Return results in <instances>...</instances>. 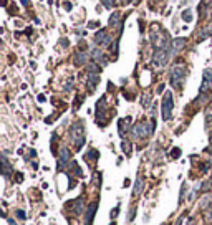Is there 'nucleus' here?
Instances as JSON below:
<instances>
[{
    "instance_id": "1",
    "label": "nucleus",
    "mask_w": 212,
    "mask_h": 225,
    "mask_svg": "<svg viewBox=\"0 0 212 225\" xmlns=\"http://www.w3.org/2000/svg\"><path fill=\"white\" fill-rule=\"evenodd\" d=\"M151 40H152V45H154V48H156V50L171 48V43H172V41H169L166 32H162L161 27H156V25L151 28Z\"/></svg>"
},
{
    "instance_id": "2",
    "label": "nucleus",
    "mask_w": 212,
    "mask_h": 225,
    "mask_svg": "<svg viewBox=\"0 0 212 225\" xmlns=\"http://www.w3.org/2000/svg\"><path fill=\"white\" fill-rule=\"evenodd\" d=\"M154 128H156V121H154V119H151V123L139 121V123L134 124V128H131V132L136 137H146V136H149V134H152Z\"/></svg>"
},
{
    "instance_id": "3",
    "label": "nucleus",
    "mask_w": 212,
    "mask_h": 225,
    "mask_svg": "<svg viewBox=\"0 0 212 225\" xmlns=\"http://www.w3.org/2000/svg\"><path fill=\"white\" fill-rule=\"evenodd\" d=\"M171 58V48H161V50H156L152 55V65L156 68H162L166 66V63L169 61Z\"/></svg>"
},
{
    "instance_id": "4",
    "label": "nucleus",
    "mask_w": 212,
    "mask_h": 225,
    "mask_svg": "<svg viewBox=\"0 0 212 225\" xmlns=\"http://www.w3.org/2000/svg\"><path fill=\"white\" fill-rule=\"evenodd\" d=\"M184 78H186V68H184V66H182V65L172 66V70H171V83H172V86L179 89L182 86Z\"/></svg>"
},
{
    "instance_id": "5",
    "label": "nucleus",
    "mask_w": 212,
    "mask_h": 225,
    "mask_svg": "<svg viewBox=\"0 0 212 225\" xmlns=\"http://www.w3.org/2000/svg\"><path fill=\"white\" fill-rule=\"evenodd\" d=\"M172 106H174V99H172V93L167 91L164 94V99H162V119L167 121L171 119V114H172Z\"/></svg>"
},
{
    "instance_id": "6",
    "label": "nucleus",
    "mask_w": 212,
    "mask_h": 225,
    "mask_svg": "<svg viewBox=\"0 0 212 225\" xmlns=\"http://www.w3.org/2000/svg\"><path fill=\"white\" fill-rule=\"evenodd\" d=\"M70 134H71V139L75 141V144H76V147H80L83 146V142H85V134H83V128L80 126L78 123L75 124L73 128H71V131H70Z\"/></svg>"
},
{
    "instance_id": "7",
    "label": "nucleus",
    "mask_w": 212,
    "mask_h": 225,
    "mask_svg": "<svg viewBox=\"0 0 212 225\" xmlns=\"http://www.w3.org/2000/svg\"><path fill=\"white\" fill-rule=\"evenodd\" d=\"M212 89V70H205L204 71V81H202L201 86V93H207Z\"/></svg>"
},
{
    "instance_id": "8",
    "label": "nucleus",
    "mask_w": 212,
    "mask_h": 225,
    "mask_svg": "<svg viewBox=\"0 0 212 225\" xmlns=\"http://www.w3.org/2000/svg\"><path fill=\"white\" fill-rule=\"evenodd\" d=\"M95 41H96V45H109L111 43V37L108 35L106 30H99L95 35Z\"/></svg>"
},
{
    "instance_id": "9",
    "label": "nucleus",
    "mask_w": 212,
    "mask_h": 225,
    "mask_svg": "<svg viewBox=\"0 0 212 225\" xmlns=\"http://www.w3.org/2000/svg\"><path fill=\"white\" fill-rule=\"evenodd\" d=\"M186 43H187L186 38H176V40H172V43H171V55H174V53H177V51H181L186 46Z\"/></svg>"
},
{
    "instance_id": "10",
    "label": "nucleus",
    "mask_w": 212,
    "mask_h": 225,
    "mask_svg": "<svg viewBox=\"0 0 212 225\" xmlns=\"http://www.w3.org/2000/svg\"><path fill=\"white\" fill-rule=\"evenodd\" d=\"M98 83H99V76H98V73H90V75H88V81H86V86H88L90 91H95V88L98 86Z\"/></svg>"
},
{
    "instance_id": "11",
    "label": "nucleus",
    "mask_w": 212,
    "mask_h": 225,
    "mask_svg": "<svg viewBox=\"0 0 212 225\" xmlns=\"http://www.w3.org/2000/svg\"><path fill=\"white\" fill-rule=\"evenodd\" d=\"M68 159H70V151L66 149V147H61V149H60V161H58V166L63 167L66 162H68Z\"/></svg>"
},
{
    "instance_id": "12",
    "label": "nucleus",
    "mask_w": 212,
    "mask_h": 225,
    "mask_svg": "<svg viewBox=\"0 0 212 225\" xmlns=\"http://www.w3.org/2000/svg\"><path fill=\"white\" fill-rule=\"evenodd\" d=\"M91 56H93V60L96 61H101V63H106V60H104V56H103V51L98 50V48H95L93 51H91Z\"/></svg>"
},
{
    "instance_id": "13",
    "label": "nucleus",
    "mask_w": 212,
    "mask_h": 225,
    "mask_svg": "<svg viewBox=\"0 0 212 225\" xmlns=\"http://www.w3.org/2000/svg\"><path fill=\"white\" fill-rule=\"evenodd\" d=\"M119 20H121V13H113V15L111 17H109V27H118L119 25Z\"/></svg>"
},
{
    "instance_id": "14",
    "label": "nucleus",
    "mask_w": 212,
    "mask_h": 225,
    "mask_svg": "<svg viewBox=\"0 0 212 225\" xmlns=\"http://www.w3.org/2000/svg\"><path fill=\"white\" fill-rule=\"evenodd\" d=\"M128 124H129V118L121 119V121H119V134H121V136H124V134H126V131H128Z\"/></svg>"
},
{
    "instance_id": "15",
    "label": "nucleus",
    "mask_w": 212,
    "mask_h": 225,
    "mask_svg": "<svg viewBox=\"0 0 212 225\" xmlns=\"http://www.w3.org/2000/svg\"><path fill=\"white\" fill-rule=\"evenodd\" d=\"M86 53H83V51H80V53H76V56H75V65H83V63H86Z\"/></svg>"
},
{
    "instance_id": "16",
    "label": "nucleus",
    "mask_w": 212,
    "mask_h": 225,
    "mask_svg": "<svg viewBox=\"0 0 212 225\" xmlns=\"http://www.w3.org/2000/svg\"><path fill=\"white\" fill-rule=\"evenodd\" d=\"M2 162H3V175H8L10 174V164H8L5 156H2Z\"/></svg>"
},
{
    "instance_id": "17",
    "label": "nucleus",
    "mask_w": 212,
    "mask_h": 225,
    "mask_svg": "<svg viewBox=\"0 0 212 225\" xmlns=\"http://www.w3.org/2000/svg\"><path fill=\"white\" fill-rule=\"evenodd\" d=\"M141 189H143V179H141V177H139V179L136 180V185H134V194H139V192H141Z\"/></svg>"
},
{
    "instance_id": "18",
    "label": "nucleus",
    "mask_w": 212,
    "mask_h": 225,
    "mask_svg": "<svg viewBox=\"0 0 212 225\" xmlns=\"http://www.w3.org/2000/svg\"><path fill=\"white\" fill-rule=\"evenodd\" d=\"M75 205H76V209H75V212H83V200H80V199H76L75 202H73Z\"/></svg>"
},
{
    "instance_id": "19",
    "label": "nucleus",
    "mask_w": 212,
    "mask_h": 225,
    "mask_svg": "<svg viewBox=\"0 0 212 225\" xmlns=\"http://www.w3.org/2000/svg\"><path fill=\"white\" fill-rule=\"evenodd\" d=\"M182 20L191 22L192 20V12L191 10H184V12H182Z\"/></svg>"
},
{
    "instance_id": "20",
    "label": "nucleus",
    "mask_w": 212,
    "mask_h": 225,
    "mask_svg": "<svg viewBox=\"0 0 212 225\" xmlns=\"http://www.w3.org/2000/svg\"><path fill=\"white\" fill-rule=\"evenodd\" d=\"M88 71H90V73H98L99 68H98V65H96V63H90L88 65Z\"/></svg>"
},
{
    "instance_id": "21",
    "label": "nucleus",
    "mask_w": 212,
    "mask_h": 225,
    "mask_svg": "<svg viewBox=\"0 0 212 225\" xmlns=\"http://www.w3.org/2000/svg\"><path fill=\"white\" fill-rule=\"evenodd\" d=\"M121 147H123V151L126 152V154H129V152H131V146H129V142H128V141H123Z\"/></svg>"
},
{
    "instance_id": "22",
    "label": "nucleus",
    "mask_w": 212,
    "mask_h": 225,
    "mask_svg": "<svg viewBox=\"0 0 212 225\" xmlns=\"http://www.w3.org/2000/svg\"><path fill=\"white\" fill-rule=\"evenodd\" d=\"M101 2H103V5H104L106 8H113V7H114V2H113V0H101Z\"/></svg>"
},
{
    "instance_id": "23",
    "label": "nucleus",
    "mask_w": 212,
    "mask_h": 225,
    "mask_svg": "<svg viewBox=\"0 0 212 225\" xmlns=\"http://www.w3.org/2000/svg\"><path fill=\"white\" fill-rule=\"evenodd\" d=\"M149 101H151V96H149V94H146V96L143 98V104H144V106H149Z\"/></svg>"
},
{
    "instance_id": "24",
    "label": "nucleus",
    "mask_w": 212,
    "mask_h": 225,
    "mask_svg": "<svg viewBox=\"0 0 212 225\" xmlns=\"http://www.w3.org/2000/svg\"><path fill=\"white\" fill-rule=\"evenodd\" d=\"M179 154H181V151H179V149H174V151L171 152V156H172V157H179Z\"/></svg>"
},
{
    "instance_id": "25",
    "label": "nucleus",
    "mask_w": 212,
    "mask_h": 225,
    "mask_svg": "<svg viewBox=\"0 0 212 225\" xmlns=\"http://www.w3.org/2000/svg\"><path fill=\"white\" fill-rule=\"evenodd\" d=\"M88 27H90V28H93V27H98V22H90V23H88Z\"/></svg>"
},
{
    "instance_id": "26",
    "label": "nucleus",
    "mask_w": 212,
    "mask_h": 225,
    "mask_svg": "<svg viewBox=\"0 0 212 225\" xmlns=\"http://www.w3.org/2000/svg\"><path fill=\"white\" fill-rule=\"evenodd\" d=\"M17 215H18V217H20V219H23V217H25V214H23L22 210H18V212H17Z\"/></svg>"
},
{
    "instance_id": "27",
    "label": "nucleus",
    "mask_w": 212,
    "mask_h": 225,
    "mask_svg": "<svg viewBox=\"0 0 212 225\" xmlns=\"http://www.w3.org/2000/svg\"><path fill=\"white\" fill-rule=\"evenodd\" d=\"M65 8L66 10H71V3H65Z\"/></svg>"
},
{
    "instance_id": "28",
    "label": "nucleus",
    "mask_w": 212,
    "mask_h": 225,
    "mask_svg": "<svg viewBox=\"0 0 212 225\" xmlns=\"http://www.w3.org/2000/svg\"><path fill=\"white\" fill-rule=\"evenodd\" d=\"M129 2H133V0H121V3H129Z\"/></svg>"
},
{
    "instance_id": "29",
    "label": "nucleus",
    "mask_w": 212,
    "mask_h": 225,
    "mask_svg": "<svg viewBox=\"0 0 212 225\" xmlns=\"http://www.w3.org/2000/svg\"><path fill=\"white\" fill-rule=\"evenodd\" d=\"M22 3L23 5H28V0H22Z\"/></svg>"
},
{
    "instance_id": "30",
    "label": "nucleus",
    "mask_w": 212,
    "mask_h": 225,
    "mask_svg": "<svg viewBox=\"0 0 212 225\" xmlns=\"http://www.w3.org/2000/svg\"><path fill=\"white\" fill-rule=\"evenodd\" d=\"M210 161H212V149H210Z\"/></svg>"
},
{
    "instance_id": "31",
    "label": "nucleus",
    "mask_w": 212,
    "mask_h": 225,
    "mask_svg": "<svg viewBox=\"0 0 212 225\" xmlns=\"http://www.w3.org/2000/svg\"><path fill=\"white\" fill-rule=\"evenodd\" d=\"M210 142H212V132H210Z\"/></svg>"
},
{
    "instance_id": "32",
    "label": "nucleus",
    "mask_w": 212,
    "mask_h": 225,
    "mask_svg": "<svg viewBox=\"0 0 212 225\" xmlns=\"http://www.w3.org/2000/svg\"><path fill=\"white\" fill-rule=\"evenodd\" d=\"M210 18H212V15H210Z\"/></svg>"
}]
</instances>
